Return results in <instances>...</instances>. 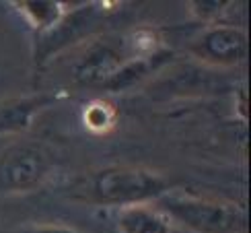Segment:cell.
Masks as SVG:
<instances>
[{
    "label": "cell",
    "mask_w": 251,
    "mask_h": 233,
    "mask_svg": "<svg viewBox=\"0 0 251 233\" xmlns=\"http://www.w3.org/2000/svg\"><path fill=\"white\" fill-rule=\"evenodd\" d=\"M171 223L192 233H245V210L228 200L194 196L183 192H165L154 200Z\"/></svg>",
    "instance_id": "2"
},
{
    "label": "cell",
    "mask_w": 251,
    "mask_h": 233,
    "mask_svg": "<svg viewBox=\"0 0 251 233\" xmlns=\"http://www.w3.org/2000/svg\"><path fill=\"white\" fill-rule=\"evenodd\" d=\"M190 56L210 68H233L247 58V31L235 23L208 25L187 46Z\"/></svg>",
    "instance_id": "5"
},
{
    "label": "cell",
    "mask_w": 251,
    "mask_h": 233,
    "mask_svg": "<svg viewBox=\"0 0 251 233\" xmlns=\"http://www.w3.org/2000/svg\"><path fill=\"white\" fill-rule=\"evenodd\" d=\"M233 8V2H218V0H196L190 2V13L194 15V19L202 21L206 25H218L225 23L223 17L225 13Z\"/></svg>",
    "instance_id": "10"
},
{
    "label": "cell",
    "mask_w": 251,
    "mask_h": 233,
    "mask_svg": "<svg viewBox=\"0 0 251 233\" xmlns=\"http://www.w3.org/2000/svg\"><path fill=\"white\" fill-rule=\"evenodd\" d=\"M15 233H82L75 227H66V225H31V227H23Z\"/></svg>",
    "instance_id": "11"
},
{
    "label": "cell",
    "mask_w": 251,
    "mask_h": 233,
    "mask_svg": "<svg viewBox=\"0 0 251 233\" xmlns=\"http://www.w3.org/2000/svg\"><path fill=\"white\" fill-rule=\"evenodd\" d=\"M82 124L93 134H107L118 124V110L107 99H93L82 112Z\"/></svg>",
    "instance_id": "9"
},
{
    "label": "cell",
    "mask_w": 251,
    "mask_h": 233,
    "mask_svg": "<svg viewBox=\"0 0 251 233\" xmlns=\"http://www.w3.org/2000/svg\"><path fill=\"white\" fill-rule=\"evenodd\" d=\"M13 4L27 23L41 35L50 33L68 13L64 2H58V0H21Z\"/></svg>",
    "instance_id": "8"
},
{
    "label": "cell",
    "mask_w": 251,
    "mask_h": 233,
    "mask_svg": "<svg viewBox=\"0 0 251 233\" xmlns=\"http://www.w3.org/2000/svg\"><path fill=\"white\" fill-rule=\"evenodd\" d=\"M116 227L120 233H173V223L159 206L134 204L120 208Z\"/></svg>",
    "instance_id": "7"
},
{
    "label": "cell",
    "mask_w": 251,
    "mask_h": 233,
    "mask_svg": "<svg viewBox=\"0 0 251 233\" xmlns=\"http://www.w3.org/2000/svg\"><path fill=\"white\" fill-rule=\"evenodd\" d=\"M132 58H142L134 48L132 35H105L91 39L72 62L70 75L78 85L103 87Z\"/></svg>",
    "instance_id": "4"
},
{
    "label": "cell",
    "mask_w": 251,
    "mask_h": 233,
    "mask_svg": "<svg viewBox=\"0 0 251 233\" xmlns=\"http://www.w3.org/2000/svg\"><path fill=\"white\" fill-rule=\"evenodd\" d=\"M54 172V157L46 145L13 141L0 151V198L29 194L44 188Z\"/></svg>",
    "instance_id": "3"
},
{
    "label": "cell",
    "mask_w": 251,
    "mask_h": 233,
    "mask_svg": "<svg viewBox=\"0 0 251 233\" xmlns=\"http://www.w3.org/2000/svg\"><path fill=\"white\" fill-rule=\"evenodd\" d=\"M169 192V182L152 169L138 165H109L97 169L87 182L76 188L72 198L87 200L99 206H134L151 204Z\"/></svg>",
    "instance_id": "1"
},
{
    "label": "cell",
    "mask_w": 251,
    "mask_h": 233,
    "mask_svg": "<svg viewBox=\"0 0 251 233\" xmlns=\"http://www.w3.org/2000/svg\"><path fill=\"white\" fill-rule=\"evenodd\" d=\"M56 101L58 95L54 93H35L0 103V136L27 132L33 126L35 116Z\"/></svg>",
    "instance_id": "6"
}]
</instances>
